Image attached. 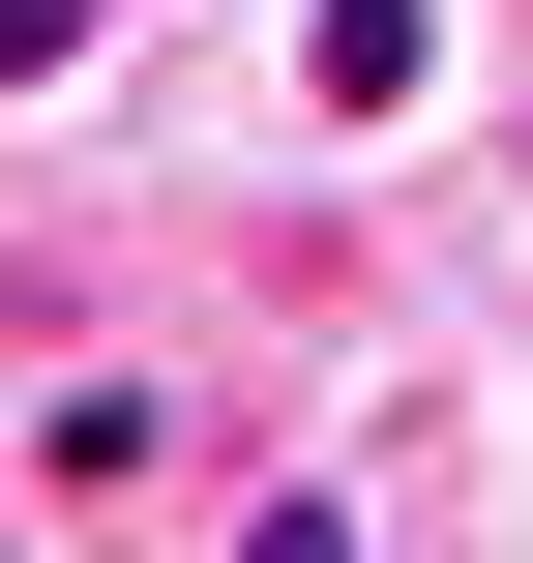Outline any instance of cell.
Returning a JSON list of instances; mask_svg holds the SVG:
<instances>
[{"instance_id": "2", "label": "cell", "mask_w": 533, "mask_h": 563, "mask_svg": "<svg viewBox=\"0 0 533 563\" xmlns=\"http://www.w3.org/2000/svg\"><path fill=\"white\" fill-rule=\"evenodd\" d=\"M119 59V0H0V89H89Z\"/></svg>"}, {"instance_id": "3", "label": "cell", "mask_w": 533, "mask_h": 563, "mask_svg": "<svg viewBox=\"0 0 533 563\" xmlns=\"http://www.w3.org/2000/svg\"><path fill=\"white\" fill-rule=\"evenodd\" d=\"M504 148H533V89H504Z\"/></svg>"}, {"instance_id": "1", "label": "cell", "mask_w": 533, "mask_h": 563, "mask_svg": "<svg viewBox=\"0 0 533 563\" xmlns=\"http://www.w3.org/2000/svg\"><path fill=\"white\" fill-rule=\"evenodd\" d=\"M0 445H30V534H148V505H178V445H208V356H59Z\"/></svg>"}]
</instances>
